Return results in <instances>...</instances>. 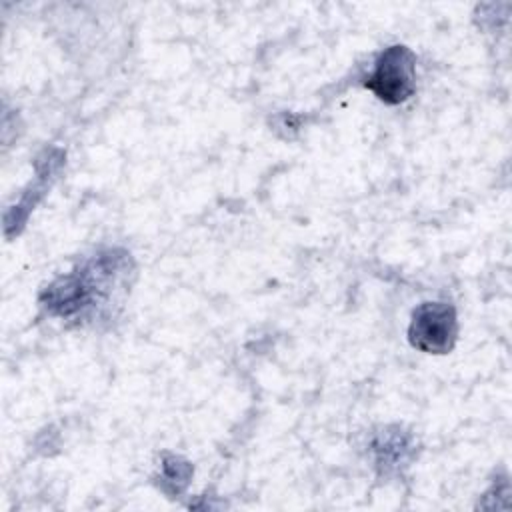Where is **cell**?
Segmentation results:
<instances>
[{
	"label": "cell",
	"mask_w": 512,
	"mask_h": 512,
	"mask_svg": "<svg viewBox=\"0 0 512 512\" xmlns=\"http://www.w3.org/2000/svg\"><path fill=\"white\" fill-rule=\"evenodd\" d=\"M408 450V442L402 438V434H386L376 442L378 462L382 464H396L404 458V452Z\"/></svg>",
	"instance_id": "3957f363"
},
{
	"label": "cell",
	"mask_w": 512,
	"mask_h": 512,
	"mask_svg": "<svg viewBox=\"0 0 512 512\" xmlns=\"http://www.w3.org/2000/svg\"><path fill=\"white\" fill-rule=\"evenodd\" d=\"M410 344L428 354H446L458 338V318L454 306L446 302H422L408 326Z\"/></svg>",
	"instance_id": "6da1fadb"
},
{
	"label": "cell",
	"mask_w": 512,
	"mask_h": 512,
	"mask_svg": "<svg viewBox=\"0 0 512 512\" xmlns=\"http://www.w3.org/2000/svg\"><path fill=\"white\" fill-rule=\"evenodd\" d=\"M416 58L406 46L386 48L366 78V88L386 104H400L416 90Z\"/></svg>",
	"instance_id": "7a4b0ae2"
}]
</instances>
